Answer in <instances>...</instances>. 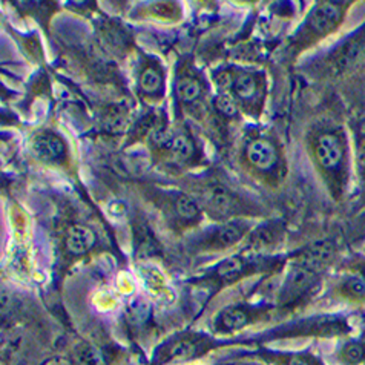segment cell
I'll list each match as a JSON object with an SVG mask.
<instances>
[{"mask_svg":"<svg viewBox=\"0 0 365 365\" xmlns=\"http://www.w3.org/2000/svg\"><path fill=\"white\" fill-rule=\"evenodd\" d=\"M103 125L112 134H123L129 126V121L123 114L116 112V114H109V116L104 118Z\"/></svg>","mask_w":365,"mask_h":365,"instance_id":"20","label":"cell"},{"mask_svg":"<svg viewBox=\"0 0 365 365\" xmlns=\"http://www.w3.org/2000/svg\"><path fill=\"white\" fill-rule=\"evenodd\" d=\"M200 93H201L200 83L194 79L185 77L177 81V94L182 102H187V103L194 102L195 98L200 95Z\"/></svg>","mask_w":365,"mask_h":365,"instance_id":"10","label":"cell"},{"mask_svg":"<svg viewBox=\"0 0 365 365\" xmlns=\"http://www.w3.org/2000/svg\"><path fill=\"white\" fill-rule=\"evenodd\" d=\"M150 315V304L143 298H134L126 306V319L134 327H140L148 321Z\"/></svg>","mask_w":365,"mask_h":365,"instance_id":"7","label":"cell"},{"mask_svg":"<svg viewBox=\"0 0 365 365\" xmlns=\"http://www.w3.org/2000/svg\"><path fill=\"white\" fill-rule=\"evenodd\" d=\"M223 325L229 330H240L249 323V316L241 309H227L222 316Z\"/></svg>","mask_w":365,"mask_h":365,"instance_id":"11","label":"cell"},{"mask_svg":"<svg viewBox=\"0 0 365 365\" xmlns=\"http://www.w3.org/2000/svg\"><path fill=\"white\" fill-rule=\"evenodd\" d=\"M242 237V229L238 223H229L218 231V242L222 246H231Z\"/></svg>","mask_w":365,"mask_h":365,"instance_id":"14","label":"cell"},{"mask_svg":"<svg viewBox=\"0 0 365 365\" xmlns=\"http://www.w3.org/2000/svg\"><path fill=\"white\" fill-rule=\"evenodd\" d=\"M313 158L324 173L334 178L338 194H344L348 185V144L339 132L324 131L313 141Z\"/></svg>","mask_w":365,"mask_h":365,"instance_id":"1","label":"cell"},{"mask_svg":"<svg viewBox=\"0 0 365 365\" xmlns=\"http://www.w3.org/2000/svg\"><path fill=\"white\" fill-rule=\"evenodd\" d=\"M342 359L348 364H359L365 359V344L359 341L348 342V344L342 348Z\"/></svg>","mask_w":365,"mask_h":365,"instance_id":"13","label":"cell"},{"mask_svg":"<svg viewBox=\"0 0 365 365\" xmlns=\"http://www.w3.org/2000/svg\"><path fill=\"white\" fill-rule=\"evenodd\" d=\"M169 150L175 160H178V162H186V160L191 158L194 154V144L186 135H175Z\"/></svg>","mask_w":365,"mask_h":365,"instance_id":"9","label":"cell"},{"mask_svg":"<svg viewBox=\"0 0 365 365\" xmlns=\"http://www.w3.org/2000/svg\"><path fill=\"white\" fill-rule=\"evenodd\" d=\"M195 353V345L191 341H178L169 348L167 352V357L173 361H180V359H187Z\"/></svg>","mask_w":365,"mask_h":365,"instance_id":"18","label":"cell"},{"mask_svg":"<svg viewBox=\"0 0 365 365\" xmlns=\"http://www.w3.org/2000/svg\"><path fill=\"white\" fill-rule=\"evenodd\" d=\"M355 167L357 175V185H359V194L362 203L365 204V131H361L356 137Z\"/></svg>","mask_w":365,"mask_h":365,"instance_id":"6","label":"cell"},{"mask_svg":"<svg viewBox=\"0 0 365 365\" xmlns=\"http://www.w3.org/2000/svg\"><path fill=\"white\" fill-rule=\"evenodd\" d=\"M341 293L347 300L364 304L365 302V281L359 275H350L341 284Z\"/></svg>","mask_w":365,"mask_h":365,"instance_id":"8","label":"cell"},{"mask_svg":"<svg viewBox=\"0 0 365 365\" xmlns=\"http://www.w3.org/2000/svg\"><path fill=\"white\" fill-rule=\"evenodd\" d=\"M350 6H352V2H329V0L318 2L306 20L307 36L321 39V37L336 31L344 22Z\"/></svg>","mask_w":365,"mask_h":365,"instance_id":"2","label":"cell"},{"mask_svg":"<svg viewBox=\"0 0 365 365\" xmlns=\"http://www.w3.org/2000/svg\"><path fill=\"white\" fill-rule=\"evenodd\" d=\"M215 83H217V88L222 91L223 94H227V91H229L235 85V80H233L231 72L223 71L215 77Z\"/></svg>","mask_w":365,"mask_h":365,"instance_id":"24","label":"cell"},{"mask_svg":"<svg viewBox=\"0 0 365 365\" xmlns=\"http://www.w3.org/2000/svg\"><path fill=\"white\" fill-rule=\"evenodd\" d=\"M177 212L180 214L181 218L185 219H194L199 217L200 214V208L196 201L189 195H181L177 200Z\"/></svg>","mask_w":365,"mask_h":365,"instance_id":"15","label":"cell"},{"mask_svg":"<svg viewBox=\"0 0 365 365\" xmlns=\"http://www.w3.org/2000/svg\"><path fill=\"white\" fill-rule=\"evenodd\" d=\"M79 365H100V355L93 347L81 348L77 355Z\"/></svg>","mask_w":365,"mask_h":365,"instance_id":"22","label":"cell"},{"mask_svg":"<svg viewBox=\"0 0 365 365\" xmlns=\"http://www.w3.org/2000/svg\"><path fill=\"white\" fill-rule=\"evenodd\" d=\"M215 106H217V109L219 112L224 114V116L232 117V116H235V114H237V103H235L233 97L229 95V94L218 95L217 100H215Z\"/></svg>","mask_w":365,"mask_h":365,"instance_id":"21","label":"cell"},{"mask_svg":"<svg viewBox=\"0 0 365 365\" xmlns=\"http://www.w3.org/2000/svg\"><path fill=\"white\" fill-rule=\"evenodd\" d=\"M95 235L85 226H72L66 235V249L72 255H83L94 246Z\"/></svg>","mask_w":365,"mask_h":365,"instance_id":"5","label":"cell"},{"mask_svg":"<svg viewBox=\"0 0 365 365\" xmlns=\"http://www.w3.org/2000/svg\"><path fill=\"white\" fill-rule=\"evenodd\" d=\"M149 139L152 141L154 146H157L158 149H171V144L175 139V135H172V132L169 129L166 127H157L154 131L150 132Z\"/></svg>","mask_w":365,"mask_h":365,"instance_id":"19","label":"cell"},{"mask_svg":"<svg viewBox=\"0 0 365 365\" xmlns=\"http://www.w3.org/2000/svg\"><path fill=\"white\" fill-rule=\"evenodd\" d=\"M212 203H214L215 209L226 212L231 208V196L226 191H223V189H215V191L212 192Z\"/></svg>","mask_w":365,"mask_h":365,"instance_id":"23","label":"cell"},{"mask_svg":"<svg viewBox=\"0 0 365 365\" xmlns=\"http://www.w3.org/2000/svg\"><path fill=\"white\" fill-rule=\"evenodd\" d=\"M247 158L260 171H270L278 162V154L270 141L255 140L249 144Z\"/></svg>","mask_w":365,"mask_h":365,"instance_id":"4","label":"cell"},{"mask_svg":"<svg viewBox=\"0 0 365 365\" xmlns=\"http://www.w3.org/2000/svg\"><path fill=\"white\" fill-rule=\"evenodd\" d=\"M162 83H163L162 75H160L158 71L152 70V68H149V70H146L141 74L140 86L144 93H148V94L157 93V91L162 88Z\"/></svg>","mask_w":365,"mask_h":365,"instance_id":"16","label":"cell"},{"mask_svg":"<svg viewBox=\"0 0 365 365\" xmlns=\"http://www.w3.org/2000/svg\"><path fill=\"white\" fill-rule=\"evenodd\" d=\"M33 152L42 162H56L65 155V143L54 134H40L33 141Z\"/></svg>","mask_w":365,"mask_h":365,"instance_id":"3","label":"cell"},{"mask_svg":"<svg viewBox=\"0 0 365 365\" xmlns=\"http://www.w3.org/2000/svg\"><path fill=\"white\" fill-rule=\"evenodd\" d=\"M290 365H309V362L301 359V357H296V359H293V361L290 362Z\"/></svg>","mask_w":365,"mask_h":365,"instance_id":"25","label":"cell"},{"mask_svg":"<svg viewBox=\"0 0 365 365\" xmlns=\"http://www.w3.org/2000/svg\"><path fill=\"white\" fill-rule=\"evenodd\" d=\"M244 265H242V261L238 256H231L224 260L223 263H219L218 265V275L222 278H235L238 273L242 272Z\"/></svg>","mask_w":365,"mask_h":365,"instance_id":"17","label":"cell"},{"mask_svg":"<svg viewBox=\"0 0 365 365\" xmlns=\"http://www.w3.org/2000/svg\"><path fill=\"white\" fill-rule=\"evenodd\" d=\"M235 93L238 94L241 98H250L254 97L256 93V81L250 74H240L237 79H235Z\"/></svg>","mask_w":365,"mask_h":365,"instance_id":"12","label":"cell"},{"mask_svg":"<svg viewBox=\"0 0 365 365\" xmlns=\"http://www.w3.org/2000/svg\"><path fill=\"white\" fill-rule=\"evenodd\" d=\"M357 275H359L365 281V263H362V267H361V270H359V273H357Z\"/></svg>","mask_w":365,"mask_h":365,"instance_id":"26","label":"cell"}]
</instances>
